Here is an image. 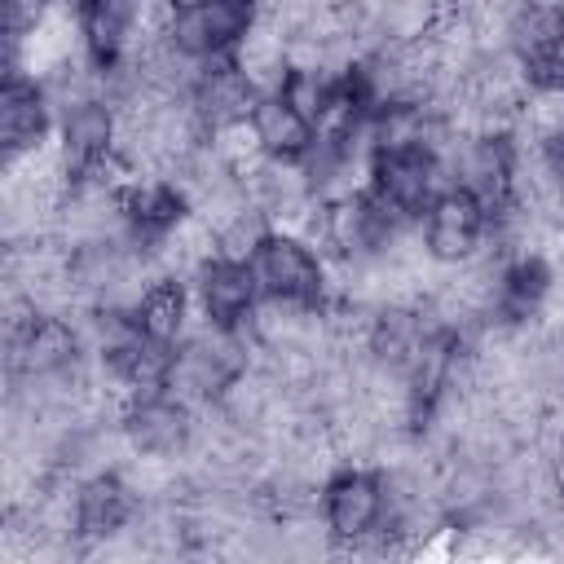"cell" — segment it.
I'll return each instance as SVG.
<instances>
[{"label": "cell", "instance_id": "cell-17", "mask_svg": "<svg viewBox=\"0 0 564 564\" xmlns=\"http://www.w3.org/2000/svg\"><path fill=\"white\" fill-rule=\"evenodd\" d=\"M132 26H137L132 0H88L84 4V48H88V57L97 66L115 62L128 48Z\"/></svg>", "mask_w": 564, "mask_h": 564}, {"label": "cell", "instance_id": "cell-10", "mask_svg": "<svg viewBox=\"0 0 564 564\" xmlns=\"http://www.w3.org/2000/svg\"><path fill=\"white\" fill-rule=\"evenodd\" d=\"M256 291H260L256 269L251 264H238V260H212L198 273V304L225 330L238 326L256 308Z\"/></svg>", "mask_w": 564, "mask_h": 564}, {"label": "cell", "instance_id": "cell-3", "mask_svg": "<svg viewBox=\"0 0 564 564\" xmlns=\"http://www.w3.org/2000/svg\"><path fill=\"white\" fill-rule=\"evenodd\" d=\"M322 516H326V524L339 542L370 538L379 529V520L388 516L383 476H375L366 467H348V471L330 476L322 485Z\"/></svg>", "mask_w": 564, "mask_h": 564}, {"label": "cell", "instance_id": "cell-22", "mask_svg": "<svg viewBox=\"0 0 564 564\" xmlns=\"http://www.w3.org/2000/svg\"><path fill=\"white\" fill-rule=\"evenodd\" d=\"M533 75H538L542 84H560V88H564V35H560V44L546 53V62H542Z\"/></svg>", "mask_w": 564, "mask_h": 564}, {"label": "cell", "instance_id": "cell-8", "mask_svg": "<svg viewBox=\"0 0 564 564\" xmlns=\"http://www.w3.org/2000/svg\"><path fill=\"white\" fill-rule=\"evenodd\" d=\"M128 436L137 449H154V454H185L189 441H194V414L181 397H159V392H145L128 419H123Z\"/></svg>", "mask_w": 564, "mask_h": 564}, {"label": "cell", "instance_id": "cell-1", "mask_svg": "<svg viewBox=\"0 0 564 564\" xmlns=\"http://www.w3.org/2000/svg\"><path fill=\"white\" fill-rule=\"evenodd\" d=\"M256 282L264 295H282V300H300V304H317L326 295V264L313 256V247L304 238L291 234H269L251 260Z\"/></svg>", "mask_w": 564, "mask_h": 564}, {"label": "cell", "instance_id": "cell-23", "mask_svg": "<svg viewBox=\"0 0 564 564\" xmlns=\"http://www.w3.org/2000/svg\"><path fill=\"white\" fill-rule=\"evenodd\" d=\"M551 476H555V489H560V498H564V449H560V463H555Z\"/></svg>", "mask_w": 564, "mask_h": 564}, {"label": "cell", "instance_id": "cell-6", "mask_svg": "<svg viewBox=\"0 0 564 564\" xmlns=\"http://www.w3.org/2000/svg\"><path fill=\"white\" fill-rule=\"evenodd\" d=\"M79 361V330L70 317L35 313L26 326L9 335V370L13 375H53Z\"/></svg>", "mask_w": 564, "mask_h": 564}, {"label": "cell", "instance_id": "cell-14", "mask_svg": "<svg viewBox=\"0 0 564 564\" xmlns=\"http://www.w3.org/2000/svg\"><path fill=\"white\" fill-rule=\"evenodd\" d=\"M251 123L260 132V145L264 154H278V159H304L317 141L313 132V119H304L282 93H264L251 110Z\"/></svg>", "mask_w": 564, "mask_h": 564}, {"label": "cell", "instance_id": "cell-4", "mask_svg": "<svg viewBox=\"0 0 564 564\" xmlns=\"http://www.w3.org/2000/svg\"><path fill=\"white\" fill-rule=\"evenodd\" d=\"M485 225H489V207L463 185H449L427 203L423 242L441 264H458L485 242Z\"/></svg>", "mask_w": 564, "mask_h": 564}, {"label": "cell", "instance_id": "cell-12", "mask_svg": "<svg viewBox=\"0 0 564 564\" xmlns=\"http://www.w3.org/2000/svg\"><path fill=\"white\" fill-rule=\"evenodd\" d=\"M141 498L132 494V485L119 476V471H101V476H88L79 480V533L84 538H106L123 524L137 520V507Z\"/></svg>", "mask_w": 564, "mask_h": 564}, {"label": "cell", "instance_id": "cell-11", "mask_svg": "<svg viewBox=\"0 0 564 564\" xmlns=\"http://www.w3.org/2000/svg\"><path fill=\"white\" fill-rule=\"evenodd\" d=\"M119 137V119L106 101H88L70 115H62V154L70 167V181H79L88 167H97Z\"/></svg>", "mask_w": 564, "mask_h": 564}, {"label": "cell", "instance_id": "cell-5", "mask_svg": "<svg viewBox=\"0 0 564 564\" xmlns=\"http://www.w3.org/2000/svg\"><path fill=\"white\" fill-rule=\"evenodd\" d=\"M251 22H256L251 0H198V4L176 9L172 40L189 57H220L251 31Z\"/></svg>", "mask_w": 564, "mask_h": 564}, {"label": "cell", "instance_id": "cell-13", "mask_svg": "<svg viewBox=\"0 0 564 564\" xmlns=\"http://www.w3.org/2000/svg\"><path fill=\"white\" fill-rule=\"evenodd\" d=\"M44 128H48V97H44V88H35V79L9 75V84L0 93V141H4V154L40 145Z\"/></svg>", "mask_w": 564, "mask_h": 564}, {"label": "cell", "instance_id": "cell-7", "mask_svg": "<svg viewBox=\"0 0 564 564\" xmlns=\"http://www.w3.org/2000/svg\"><path fill=\"white\" fill-rule=\"evenodd\" d=\"M454 172H458V185H463L467 194H476V198L489 207V216H494L498 207L511 203L516 145H511L507 137H476V141L463 145Z\"/></svg>", "mask_w": 564, "mask_h": 564}, {"label": "cell", "instance_id": "cell-24", "mask_svg": "<svg viewBox=\"0 0 564 564\" xmlns=\"http://www.w3.org/2000/svg\"><path fill=\"white\" fill-rule=\"evenodd\" d=\"M172 4H176V9H185V4H198V0H172Z\"/></svg>", "mask_w": 564, "mask_h": 564}, {"label": "cell", "instance_id": "cell-16", "mask_svg": "<svg viewBox=\"0 0 564 564\" xmlns=\"http://www.w3.org/2000/svg\"><path fill=\"white\" fill-rule=\"evenodd\" d=\"M560 35H564V9L524 0V4L511 13L507 48H511V53H516V57H520L529 70H538V66L546 62V53L560 44Z\"/></svg>", "mask_w": 564, "mask_h": 564}, {"label": "cell", "instance_id": "cell-25", "mask_svg": "<svg viewBox=\"0 0 564 564\" xmlns=\"http://www.w3.org/2000/svg\"><path fill=\"white\" fill-rule=\"evenodd\" d=\"M555 150H560V159H564V137H560V141H555Z\"/></svg>", "mask_w": 564, "mask_h": 564}, {"label": "cell", "instance_id": "cell-15", "mask_svg": "<svg viewBox=\"0 0 564 564\" xmlns=\"http://www.w3.org/2000/svg\"><path fill=\"white\" fill-rule=\"evenodd\" d=\"M286 31L273 22V18H264V22H251V31L238 40V66L247 70V79L256 84V88H269V93H278L282 84H286V75H291V62H286Z\"/></svg>", "mask_w": 564, "mask_h": 564}, {"label": "cell", "instance_id": "cell-18", "mask_svg": "<svg viewBox=\"0 0 564 564\" xmlns=\"http://www.w3.org/2000/svg\"><path fill=\"white\" fill-rule=\"evenodd\" d=\"M132 317H137L141 335H150V339H159V344H176V339L185 335V326H189V304H185L181 282H176V278H159V282L145 291V300L137 304Z\"/></svg>", "mask_w": 564, "mask_h": 564}, {"label": "cell", "instance_id": "cell-19", "mask_svg": "<svg viewBox=\"0 0 564 564\" xmlns=\"http://www.w3.org/2000/svg\"><path fill=\"white\" fill-rule=\"evenodd\" d=\"M524 123V141H538V145H551L564 137V88L560 84H538L529 88L524 106H520V119Z\"/></svg>", "mask_w": 564, "mask_h": 564}, {"label": "cell", "instance_id": "cell-21", "mask_svg": "<svg viewBox=\"0 0 564 564\" xmlns=\"http://www.w3.org/2000/svg\"><path fill=\"white\" fill-rule=\"evenodd\" d=\"M269 234H273V229H269V216H264L260 207H247V212L234 216L225 229H216V238H220V260L251 264L256 251H260V242H264Z\"/></svg>", "mask_w": 564, "mask_h": 564}, {"label": "cell", "instance_id": "cell-2", "mask_svg": "<svg viewBox=\"0 0 564 564\" xmlns=\"http://www.w3.org/2000/svg\"><path fill=\"white\" fill-rule=\"evenodd\" d=\"M441 163L432 150H383L375 154L370 172V194L392 212V216H414L427 212V203L441 194Z\"/></svg>", "mask_w": 564, "mask_h": 564}, {"label": "cell", "instance_id": "cell-9", "mask_svg": "<svg viewBox=\"0 0 564 564\" xmlns=\"http://www.w3.org/2000/svg\"><path fill=\"white\" fill-rule=\"evenodd\" d=\"M256 101H260V88L247 79V70L238 62H216L194 84V110H198L203 128H225V123L251 119Z\"/></svg>", "mask_w": 564, "mask_h": 564}, {"label": "cell", "instance_id": "cell-20", "mask_svg": "<svg viewBox=\"0 0 564 564\" xmlns=\"http://www.w3.org/2000/svg\"><path fill=\"white\" fill-rule=\"evenodd\" d=\"M212 150L220 154V163L238 176H247L260 159H264V145H260V132L251 119H238V123H225V128H212Z\"/></svg>", "mask_w": 564, "mask_h": 564}]
</instances>
